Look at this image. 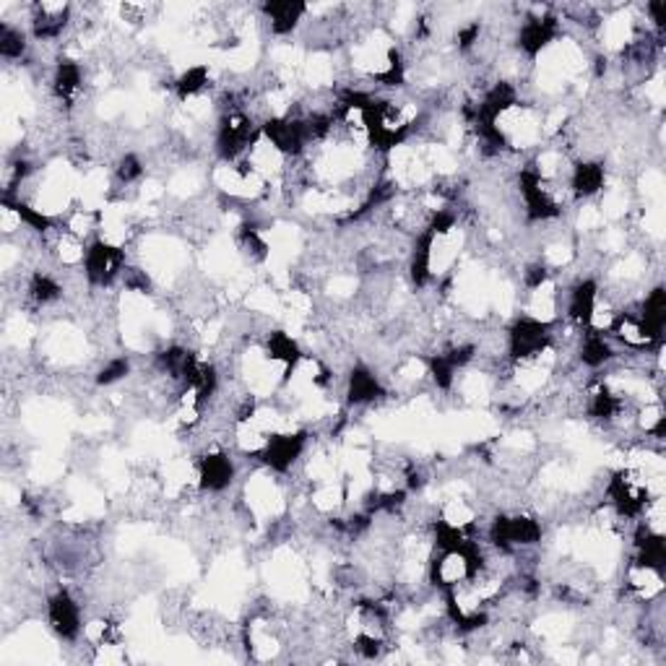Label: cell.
<instances>
[{"instance_id":"obj_6","label":"cell","mask_w":666,"mask_h":666,"mask_svg":"<svg viewBox=\"0 0 666 666\" xmlns=\"http://www.w3.org/2000/svg\"><path fill=\"white\" fill-rule=\"evenodd\" d=\"M134 370V365H130V357H125V354H117V357H108L104 360V365L97 370L95 382L97 386H115V382L125 380Z\"/></svg>"},{"instance_id":"obj_1","label":"cell","mask_w":666,"mask_h":666,"mask_svg":"<svg viewBox=\"0 0 666 666\" xmlns=\"http://www.w3.org/2000/svg\"><path fill=\"white\" fill-rule=\"evenodd\" d=\"M125 248L112 246V242L95 237L87 246V255H84V279H87L89 289H110L121 279L125 272Z\"/></svg>"},{"instance_id":"obj_4","label":"cell","mask_w":666,"mask_h":666,"mask_svg":"<svg viewBox=\"0 0 666 666\" xmlns=\"http://www.w3.org/2000/svg\"><path fill=\"white\" fill-rule=\"evenodd\" d=\"M344 395L349 406H373L386 399L388 388L370 365H365V362H354L347 373Z\"/></svg>"},{"instance_id":"obj_5","label":"cell","mask_w":666,"mask_h":666,"mask_svg":"<svg viewBox=\"0 0 666 666\" xmlns=\"http://www.w3.org/2000/svg\"><path fill=\"white\" fill-rule=\"evenodd\" d=\"M259 16L261 22L268 24V32L274 37H289L305 24L307 5L292 3V0H274V3L259 5Z\"/></svg>"},{"instance_id":"obj_2","label":"cell","mask_w":666,"mask_h":666,"mask_svg":"<svg viewBox=\"0 0 666 666\" xmlns=\"http://www.w3.org/2000/svg\"><path fill=\"white\" fill-rule=\"evenodd\" d=\"M307 432L305 430H279L268 435L259 461L274 474H289L300 464L307 451Z\"/></svg>"},{"instance_id":"obj_3","label":"cell","mask_w":666,"mask_h":666,"mask_svg":"<svg viewBox=\"0 0 666 666\" xmlns=\"http://www.w3.org/2000/svg\"><path fill=\"white\" fill-rule=\"evenodd\" d=\"M45 612H48L50 630L55 632L61 641L71 643L81 636V630H84L81 604H78V599L68 589H58L52 596H48Z\"/></svg>"}]
</instances>
